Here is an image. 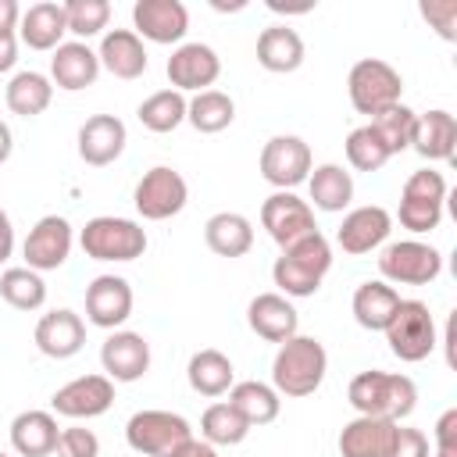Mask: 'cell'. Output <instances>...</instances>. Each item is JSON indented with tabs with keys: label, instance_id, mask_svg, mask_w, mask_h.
<instances>
[{
	"label": "cell",
	"instance_id": "5bb4252c",
	"mask_svg": "<svg viewBox=\"0 0 457 457\" xmlns=\"http://www.w3.org/2000/svg\"><path fill=\"white\" fill-rule=\"evenodd\" d=\"M71 243H75V232H71V221L61 218V214H43L25 243H21V253H25V268L32 271H57L68 253H71Z\"/></svg>",
	"mask_w": 457,
	"mask_h": 457
},
{
	"label": "cell",
	"instance_id": "4fadbf2b",
	"mask_svg": "<svg viewBox=\"0 0 457 457\" xmlns=\"http://www.w3.org/2000/svg\"><path fill=\"white\" fill-rule=\"evenodd\" d=\"M261 179L275 189H293L311 175V146L300 136H271L261 150Z\"/></svg>",
	"mask_w": 457,
	"mask_h": 457
},
{
	"label": "cell",
	"instance_id": "f5cc1de1",
	"mask_svg": "<svg viewBox=\"0 0 457 457\" xmlns=\"http://www.w3.org/2000/svg\"><path fill=\"white\" fill-rule=\"evenodd\" d=\"M436 457H446V453H436Z\"/></svg>",
	"mask_w": 457,
	"mask_h": 457
},
{
	"label": "cell",
	"instance_id": "ffe728a7",
	"mask_svg": "<svg viewBox=\"0 0 457 457\" xmlns=\"http://www.w3.org/2000/svg\"><path fill=\"white\" fill-rule=\"evenodd\" d=\"M36 346L43 357L50 361H68L82 350L86 343V321L68 311V307H57V311H46L39 321H36V332H32Z\"/></svg>",
	"mask_w": 457,
	"mask_h": 457
},
{
	"label": "cell",
	"instance_id": "836d02e7",
	"mask_svg": "<svg viewBox=\"0 0 457 457\" xmlns=\"http://www.w3.org/2000/svg\"><path fill=\"white\" fill-rule=\"evenodd\" d=\"M4 100H7V111L18 114V118H36L50 107L54 100V82L43 75V71H18L11 75L7 89H4Z\"/></svg>",
	"mask_w": 457,
	"mask_h": 457
},
{
	"label": "cell",
	"instance_id": "c3c4849f",
	"mask_svg": "<svg viewBox=\"0 0 457 457\" xmlns=\"http://www.w3.org/2000/svg\"><path fill=\"white\" fill-rule=\"evenodd\" d=\"M168 457H218V446H211V443H204V439H186L179 450H171Z\"/></svg>",
	"mask_w": 457,
	"mask_h": 457
},
{
	"label": "cell",
	"instance_id": "7c38bea8",
	"mask_svg": "<svg viewBox=\"0 0 457 457\" xmlns=\"http://www.w3.org/2000/svg\"><path fill=\"white\" fill-rule=\"evenodd\" d=\"M111 403H114V382L107 375H79L50 396V411L71 421L100 418L111 411Z\"/></svg>",
	"mask_w": 457,
	"mask_h": 457
},
{
	"label": "cell",
	"instance_id": "7a4b0ae2",
	"mask_svg": "<svg viewBox=\"0 0 457 457\" xmlns=\"http://www.w3.org/2000/svg\"><path fill=\"white\" fill-rule=\"evenodd\" d=\"M328 371V353L321 346V339L314 336H293L286 343H278V353L271 361V386L278 396H311L318 393V386L325 382Z\"/></svg>",
	"mask_w": 457,
	"mask_h": 457
},
{
	"label": "cell",
	"instance_id": "f907efd6",
	"mask_svg": "<svg viewBox=\"0 0 457 457\" xmlns=\"http://www.w3.org/2000/svg\"><path fill=\"white\" fill-rule=\"evenodd\" d=\"M21 21V7L14 0H0V32H14Z\"/></svg>",
	"mask_w": 457,
	"mask_h": 457
},
{
	"label": "cell",
	"instance_id": "4dcf8cb0",
	"mask_svg": "<svg viewBox=\"0 0 457 457\" xmlns=\"http://www.w3.org/2000/svg\"><path fill=\"white\" fill-rule=\"evenodd\" d=\"M400 293L389 286V282H382V278H375V282H361L357 289H353V321L361 325V328H368V332H386V325L393 321V314H396V307H400Z\"/></svg>",
	"mask_w": 457,
	"mask_h": 457
},
{
	"label": "cell",
	"instance_id": "f6af8a7d",
	"mask_svg": "<svg viewBox=\"0 0 457 457\" xmlns=\"http://www.w3.org/2000/svg\"><path fill=\"white\" fill-rule=\"evenodd\" d=\"M436 453H446V457H457V407H446L436 421Z\"/></svg>",
	"mask_w": 457,
	"mask_h": 457
},
{
	"label": "cell",
	"instance_id": "681fc988",
	"mask_svg": "<svg viewBox=\"0 0 457 457\" xmlns=\"http://www.w3.org/2000/svg\"><path fill=\"white\" fill-rule=\"evenodd\" d=\"M14 250V225H11V214L0 207V264L11 257Z\"/></svg>",
	"mask_w": 457,
	"mask_h": 457
},
{
	"label": "cell",
	"instance_id": "816d5d0a",
	"mask_svg": "<svg viewBox=\"0 0 457 457\" xmlns=\"http://www.w3.org/2000/svg\"><path fill=\"white\" fill-rule=\"evenodd\" d=\"M11 150H14V136H11V125H7V121H0V164L11 157Z\"/></svg>",
	"mask_w": 457,
	"mask_h": 457
},
{
	"label": "cell",
	"instance_id": "1f68e13d",
	"mask_svg": "<svg viewBox=\"0 0 457 457\" xmlns=\"http://www.w3.org/2000/svg\"><path fill=\"white\" fill-rule=\"evenodd\" d=\"M186 378H189V389H193V393L214 400V396H225V393L236 386V368H232V361H228L221 350L207 346V350H196V353L189 357Z\"/></svg>",
	"mask_w": 457,
	"mask_h": 457
},
{
	"label": "cell",
	"instance_id": "9a60e30c",
	"mask_svg": "<svg viewBox=\"0 0 457 457\" xmlns=\"http://www.w3.org/2000/svg\"><path fill=\"white\" fill-rule=\"evenodd\" d=\"M171 89L179 93H204L221 75V57L207 43H179L164 64Z\"/></svg>",
	"mask_w": 457,
	"mask_h": 457
},
{
	"label": "cell",
	"instance_id": "3957f363",
	"mask_svg": "<svg viewBox=\"0 0 457 457\" xmlns=\"http://www.w3.org/2000/svg\"><path fill=\"white\" fill-rule=\"evenodd\" d=\"M328 268H332V246L321 232H311L275 257L271 278L282 296L300 300V296H314L321 289V278L328 275Z\"/></svg>",
	"mask_w": 457,
	"mask_h": 457
},
{
	"label": "cell",
	"instance_id": "8fae6325",
	"mask_svg": "<svg viewBox=\"0 0 457 457\" xmlns=\"http://www.w3.org/2000/svg\"><path fill=\"white\" fill-rule=\"evenodd\" d=\"M261 225L268 228V236L286 250L296 239L318 232L314 225V207L307 200H300L293 189H275L264 204H261Z\"/></svg>",
	"mask_w": 457,
	"mask_h": 457
},
{
	"label": "cell",
	"instance_id": "d4e9b609",
	"mask_svg": "<svg viewBox=\"0 0 457 457\" xmlns=\"http://www.w3.org/2000/svg\"><path fill=\"white\" fill-rule=\"evenodd\" d=\"M96 57H100V68H107L114 79H125V82H132L146 71V46L132 29L104 32Z\"/></svg>",
	"mask_w": 457,
	"mask_h": 457
},
{
	"label": "cell",
	"instance_id": "603a6c76",
	"mask_svg": "<svg viewBox=\"0 0 457 457\" xmlns=\"http://www.w3.org/2000/svg\"><path fill=\"white\" fill-rule=\"evenodd\" d=\"M396 428H400L396 421L357 414L339 432V453L343 457H389L396 443Z\"/></svg>",
	"mask_w": 457,
	"mask_h": 457
},
{
	"label": "cell",
	"instance_id": "2e32d148",
	"mask_svg": "<svg viewBox=\"0 0 457 457\" xmlns=\"http://www.w3.org/2000/svg\"><path fill=\"white\" fill-rule=\"evenodd\" d=\"M132 32L150 43H182L189 32V11L182 0H136L132 4Z\"/></svg>",
	"mask_w": 457,
	"mask_h": 457
},
{
	"label": "cell",
	"instance_id": "d6a6232c",
	"mask_svg": "<svg viewBox=\"0 0 457 457\" xmlns=\"http://www.w3.org/2000/svg\"><path fill=\"white\" fill-rule=\"evenodd\" d=\"M307 189H311V200L318 211L339 214L353 200V175L343 164H318L307 175Z\"/></svg>",
	"mask_w": 457,
	"mask_h": 457
},
{
	"label": "cell",
	"instance_id": "d590c367",
	"mask_svg": "<svg viewBox=\"0 0 457 457\" xmlns=\"http://www.w3.org/2000/svg\"><path fill=\"white\" fill-rule=\"evenodd\" d=\"M186 121H189L196 132L214 136V132H221V129H228V125L236 121V104H232V96L221 93V89H204V93H196V96L186 104Z\"/></svg>",
	"mask_w": 457,
	"mask_h": 457
},
{
	"label": "cell",
	"instance_id": "e575fe53",
	"mask_svg": "<svg viewBox=\"0 0 457 457\" xmlns=\"http://www.w3.org/2000/svg\"><path fill=\"white\" fill-rule=\"evenodd\" d=\"M228 403L246 418V425H271L282 411V396L275 393V386L268 382H257V378H246V382H236L228 389Z\"/></svg>",
	"mask_w": 457,
	"mask_h": 457
},
{
	"label": "cell",
	"instance_id": "4316f807",
	"mask_svg": "<svg viewBox=\"0 0 457 457\" xmlns=\"http://www.w3.org/2000/svg\"><path fill=\"white\" fill-rule=\"evenodd\" d=\"M453 146H457V118L443 107L418 114L414 121V136H411V150L421 154L425 161H453Z\"/></svg>",
	"mask_w": 457,
	"mask_h": 457
},
{
	"label": "cell",
	"instance_id": "7402d4cb",
	"mask_svg": "<svg viewBox=\"0 0 457 457\" xmlns=\"http://www.w3.org/2000/svg\"><path fill=\"white\" fill-rule=\"evenodd\" d=\"M246 325L261 339H268V343H286V339L296 336L300 314L289 303V296H282V293H257L250 300V307H246Z\"/></svg>",
	"mask_w": 457,
	"mask_h": 457
},
{
	"label": "cell",
	"instance_id": "8992f818",
	"mask_svg": "<svg viewBox=\"0 0 457 457\" xmlns=\"http://www.w3.org/2000/svg\"><path fill=\"white\" fill-rule=\"evenodd\" d=\"M443 204H446V179L436 168H418L403 182L396 218H400L403 228H411L414 236H421V232L439 228Z\"/></svg>",
	"mask_w": 457,
	"mask_h": 457
},
{
	"label": "cell",
	"instance_id": "9c48e42d",
	"mask_svg": "<svg viewBox=\"0 0 457 457\" xmlns=\"http://www.w3.org/2000/svg\"><path fill=\"white\" fill-rule=\"evenodd\" d=\"M443 271V253L421 239L389 243L378 257V275L389 286H428Z\"/></svg>",
	"mask_w": 457,
	"mask_h": 457
},
{
	"label": "cell",
	"instance_id": "ac0fdd59",
	"mask_svg": "<svg viewBox=\"0 0 457 457\" xmlns=\"http://www.w3.org/2000/svg\"><path fill=\"white\" fill-rule=\"evenodd\" d=\"M100 364L111 382H136L150 371V343L139 332L114 328L100 346Z\"/></svg>",
	"mask_w": 457,
	"mask_h": 457
},
{
	"label": "cell",
	"instance_id": "ee69618b",
	"mask_svg": "<svg viewBox=\"0 0 457 457\" xmlns=\"http://www.w3.org/2000/svg\"><path fill=\"white\" fill-rule=\"evenodd\" d=\"M418 11L446 43L457 39V0H421Z\"/></svg>",
	"mask_w": 457,
	"mask_h": 457
},
{
	"label": "cell",
	"instance_id": "f1b7e54d",
	"mask_svg": "<svg viewBox=\"0 0 457 457\" xmlns=\"http://www.w3.org/2000/svg\"><path fill=\"white\" fill-rule=\"evenodd\" d=\"M64 32H68L64 4L43 0V4H32L29 11H21L18 36L29 50H57L64 43Z\"/></svg>",
	"mask_w": 457,
	"mask_h": 457
},
{
	"label": "cell",
	"instance_id": "ba28073f",
	"mask_svg": "<svg viewBox=\"0 0 457 457\" xmlns=\"http://www.w3.org/2000/svg\"><path fill=\"white\" fill-rule=\"evenodd\" d=\"M186 439H193V425L175 411H136L125 421V443L143 457H168Z\"/></svg>",
	"mask_w": 457,
	"mask_h": 457
},
{
	"label": "cell",
	"instance_id": "484cf974",
	"mask_svg": "<svg viewBox=\"0 0 457 457\" xmlns=\"http://www.w3.org/2000/svg\"><path fill=\"white\" fill-rule=\"evenodd\" d=\"M307 57V46L300 39L296 29L289 25H268L261 36H257V64L271 75H289L303 64Z\"/></svg>",
	"mask_w": 457,
	"mask_h": 457
},
{
	"label": "cell",
	"instance_id": "db71d44e",
	"mask_svg": "<svg viewBox=\"0 0 457 457\" xmlns=\"http://www.w3.org/2000/svg\"><path fill=\"white\" fill-rule=\"evenodd\" d=\"M0 457H7V453H0Z\"/></svg>",
	"mask_w": 457,
	"mask_h": 457
},
{
	"label": "cell",
	"instance_id": "52a82bcc",
	"mask_svg": "<svg viewBox=\"0 0 457 457\" xmlns=\"http://www.w3.org/2000/svg\"><path fill=\"white\" fill-rule=\"evenodd\" d=\"M386 343H389V353L400 357L403 364L425 361L436 350V343H439L428 303H421V300H400L393 321L386 325Z\"/></svg>",
	"mask_w": 457,
	"mask_h": 457
},
{
	"label": "cell",
	"instance_id": "6da1fadb",
	"mask_svg": "<svg viewBox=\"0 0 457 457\" xmlns=\"http://www.w3.org/2000/svg\"><path fill=\"white\" fill-rule=\"evenodd\" d=\"M350 407L364 418H386V421H403L414 407H418V386L411 375H396V371H361L350 378Z\"/></svg>",
	"mask_w": 457,
	"mask_h": 457
},
{
	"label": "cell",
	"instance_id": "f546056e",
	"mask_svg": "<svg viewBox=\"0 0 457 457\" xmlns=\"http://www.w3.org/2000/svg\"><path fill=\"white\" fill-rule=\"evenodd\" d=\"M204 243L218 257H228V261L232 257H246L250 246H253V225L239 211H218L204 225Z\"/></svg>",
	"mask_w": 457,
	"mask_h": 457
},
{
	"label": "cell",
	"instance_id": "83f0119b",
	"mask_svg": "<svg viewBox=\"0 0 457 457\" xmlns=\"http://www.w3.org/2000/svg\"><path fill=\"white\" fill-rule=\"evenodd\" d=\"M61 428L54 411H21L11 421V446L18 457H50L57 450Z\"/></svg>",
	"mask_w": 457,
	"mask_h": 457
},
{
	"label": "cell",
	"instance_id": "b9f144b4",
	"mask_svg": "<svg viewBox=\"0 0 457 457\" xmlns=\"http://www.w3.org/2000/svg\"><path fill=\"white\" fill-rule=\"evenodd\" d=\"M64 18H68V32L79 36V43L100 36L111 21V4L107 0H68L64 4Z\"/></svg>",
	"mask_w": 457,
	"mask_h": 457
},
{
	"label": "cell",
	"instance_id": "e0dca14e",
	"mask_svg": "<svg viewBox=\"0 0 457 457\" xmlns=\"http://www.w3.org/2000/svg\"><path fill=\"white\" fill-rule=\"evenodd\" d=\"M132 314V286L121 275H96L86 286V318L96 328H121Z\"/></svg>",
	"mask_w": 457,
	"mask_h": 457
},
{
	"label": "cell",
	"instance_id": "ab89813d",
	"mask_svg": "<svg viewBox=\"0 0 457 457\" xmlns=\"http://www.w3.org/2000/svg\"><path fill=\"white\" fill-rule=\"evenodd\" d=\"M414 121H418V111H411L407 104H393V107L378 111L368 125L378 132V139L386 143V150H389V154H400V150H411Z\"/></svg>",
	"mask_w": 457,
	"mask_h": 457
},
{
	"label": "cell",
	"instance_id": "74e56055",
	"mask_svg": "<svg viewBox=\"0 0 457 457\" xmlns=\"http://www.w3.org/2000/svg\"><path fill=\"white\" fill-rule=\"evenodd\" d=\"M246 436H250V425L228 400L211 403L200 418V439L211 446H239Z\"/></svg>",
	"mask_w": 457,
	"mask_h": 457
},
{
	"label": "cell",
	"instance_id": "7bdbcfd3",
	"mask_svg": "<svg viewBox=\"0 0 457 457\" xmlns=\"http://www.w3.org/2000/svg\"><path fill=\"white\" fill-rule=\"evenodd\" d=\"M54 453L57 457H100V439L86 425H68V428H61Z\"/></svg>",
	"mask_w": 457,
	"mask_h": 457
},
{
	"label": "cell",
	"instance_id": "60d3db41",
	"mask_svg": "<svg viewBox=\"0 0 457 457\" xmlns=\"http://www.w3.org/2000/svg\"><path fill=\"white\" fill-rule=\"evenodd\" d=\"M393 154L386 150V143L378 139V132L371 125H357L350 136H346V161L350 168L357 171H378Z\"/></svg>",
	"mask_w": 457,
	"mask_h": 457
},
{
	"label": "cell",
	"instance_id": "8d00e7d4",
	"mask_svg": "<svg viewBox=\"0 0 457 457\" xmlns=\"http://www.w3.org/2000/svg\"><path fill=\"white\" fill-rule=\"evenodd\" d=\"M186 104H189L186 93H179V89H157V93H150L136 107V118L143 121V129L164 136V132H175L186 121Z\"/></svg>",
	"mask_w": 457,
	"mask_h": 457
},
{
	"label": "cell",
	"instance_id": "5b68a950",
	"mask_svg": "<svg viewBox=\"0 0 457 457\" xmlns=\"http://www.w3.org/2000/svg\"><path fill=\"white\" fill-rule=\"evenodd\" d=\"M346 93H350V104H353L357 114L375 118L378 111L400 104V96H403V79H400V71H396L389 61H382V57H364V61H357V64L350 68V75H346Z\"/></svg>",
	"mask_w": 457,
	"mask_h": 457
},
{
	"label": "cell",
	"instance_id": "7dc6e473",
	"mask_svg": "<svg viewBox=\"0 0 457 457\" xmlns=\"http://www.w3.org/2000/svg\"><path fill=\"white\" fill-rule=\"evenodd\" d=\"M18 64V36L14 32H0V75L11 71Z\"/></svg>",
	"mask_w": 457,
	"mask_h": 457
},
{
	"label": "cell",
	"instance_id": "cb8c5ba5",
	"mask_svg": "<svg viewBox=\"0 0 457 457\" xmlns=\"http://www.w3.org/2000/svg\"><path fill=\"white\" fill-rule=\"evenodd\" d=\"M100 75V57L96 50H89L86 43L71 39V43H61L50 57V82L57 89H68V93H79L86 86H93Z\"/></svg>",
	"mask_w": 457,
	"mask_h": 457
},
{
	"label": "cell",
	"instance_id": "f35d334b",
	"mask_svg": "<svg viewBox=\"0 0 457 457\" xmlns=\"http://www.w3.org/2000/svg\"><path fill=\"white\" fill-rule=\"evenodd\" d=\"M0 296L14 311H39L46 303V282L32 268H7L0 275Z\"/></svg>",
	"mask_w": 457,
	"mask_h": 457
},
{
	"label": "cell",
	"instance_id": "30bf717a",
	"mask_svg": "<svg viewBox=\"0 0 457 457\" xmlns=\"http://www.w3.org/2000/svg\"><path fill=\"white\" fill-rule=\"evenodd\" d=\"M189 200V186L186 179L168 168V164H157L150 168L139 182H136V193H132V204L136 211L146 218V221H168L175 218Z\"/></svg>",
	"mask_w": 457,
	"mask_h": 457
},
{
	"label": "cell",
	"instance_id": "d6986e66",
	"mask_svg": "<svg viewBox=\"0 0 457 457\" xmlns=\"http://www.w3.org/2000/svg\"><path fill=\"white\" fill-rule=\"evenodd\" d=\"M389 232H393V214L386 207H378V204H368V207H353L343 218V225L336 228V243L346 253L364 257V253L378 250L389 239Z\"/></svg>",
	"mask_w": 457,
	"mask_h": 457
},
{
	"label": "cell",
	"instance_id": "44dd1931",
	"mask_svg": "<svg viewBox=\"0 0 457 457\" xmlns=\"http://www.w3.org/2000/svg\"><path fill=\"white\" fill-rule=\"evenodd\" d=\"M129 143V132H125V121L114 118V114H93L82 121L79 129V157L93 168H107L121 157Z\"/></svg>",
	"mask_w": 457,
	"mask_h": 457
},
{
	"label": "cell",
	"instance_id": "277c9868",
	"mask_svg": "<svg viewBox=\"0 0 457 457\" xmlns=\"http://www.w3.org/2000/svg\"><path fill=\"white\" fill-rule=\"evenodd\" d=\"M79 246L93 261H136L146 250V228L132 218L100 214L86 221V228L79 232Z\"/></svg>",
	"mask_w": 457,
	"mask_h": 457
},
{
	"label": "cell",
	"instance_id": "bcb514c9",
	"mask_svg": "<svg viewBox=\"0 0 457 457\" xmlns=\"http://www.w3.org/2000/svg\"><path fill=\"white\" fill-rule=\"evenodd\" d=\"M389 457H428V439L421 428H396V443Z\"/></svg>",
	"mask_w": 457,
	"mask_h": 457
}]
</instances>
